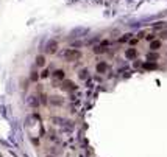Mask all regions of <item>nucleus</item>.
I'll use <instances>...</instances> for the list:
<instances>
[{"instance_id":"obj_1","label":"nucleus","mask_w":167,"mask_h":157,"mask_svg":"<svg viewBox=\"0 0 167 157\" xmlns=\"http://www.w3.org/2000/svg\"><path fill=\"white\" fill-rule=\"evenodd\" d=\"M64 58H66V61H69V62L78 61L80 58H81V51H78L75 48H69V50L64 51Z\"/></svg>"},{"instance_id":"obj_2","label":"nucleus","mask_w":167,"mask_h":157,"mask_svg":"<svg viewBox=\"0 0 167 157\" xmlns=\"http://www.w3.org/2000/svg\"><path fill=\"white\" fill-rule=\"evenodd\" d=\"M56 48H58V44H56V40H50V42L47 44V53L53 55L55 51H56Z\"/></svg>"},{"instance_id":"obj_3","label":"nucleus","mask_w":167,"mask_h":157,"mask_svg":"<svg viewBox=\"0 0 167 157\" xmlns=\"http://www.w3.org/2000/svg\"><path fill=\"white\" fill-rule=\"evenodd\" d=\"M125 56L128 58V59H133V58H136V56H137L136 48H128V50H126V53H125Z\"/></svg>"},{"instance_id":"obj_4","label":"nucleus","mask_w":167,"mask_h":157,"mask_svg":"<svg viewBox=\"0 0 167 157\" xmlns=\"http://www.w3.org/2000/svg\"><path fill=\"white\" fill-rule=\"evenodd\" d=\"M106 70H108L106 62H99V64H97V72H99V73H105Z\"/></svg>"},{"instance_id":"obj_5","label":"nucleus","mask_w":167,"mask_h":157,"mask_svg":"<svg viewBox=\"0 0 167 157\" xmlns=\"http://www.w3.org/2000/svg\"><path fill=\"white\" fill-rule=\"evenodd\" d=\"M64 89L66 90H75L77 86H75V83H72V81H66L64 83Z\"/></svg>"},{"instance_id":"obj_6","label":"nucleus","mask_w":167,"mask_h":157,"mask_svg":"<svg viewBox=\"0 0 167 157\" xmlns=\"http://www.w3.org/2000/svg\"><path fill=\"white\" fill-rule=\"evenodd\" d=\"M36 65L38 67H44L45 65V58L44 56H38L36 58Z\"/></svg>"},{"instance_id":"obj_7","label":"nucleus","mask_w":167,"mask_h":157,"mask_svg":"<svg viewBox=\"0 0 167 157\" xmlns=\"http://www.w3.org/2000/svg\"><path fill=\"white\" fill-rule=\"evenodd\" d=\"M150 48L152 50H159L161 48V42H159V40H153V42L150 44Z\"/></svg>"},{"instance_id":"obj_8","label":"nucleus","mask_w":167,"mask_h":157,"mask_svg":"<svg viewBox=\"0 0 167 157\" xmlns=\"http://www.w3.org/2000/svg\"><path fill=\"white\" fill-rule=\"evenodd\" d=\"M53 76L58 78V79H62V78H64V70H56V72L53 73Z\"/></svg>"},{"instance_id":"obj_9","label":"nucleus","mask_w":167,"mask_h":157,"mask_svg":"<svg viewBox=\"0 0 167 157\" xmlns=\"http://www.w3.org/2000/svg\"><path fill=\"white\" fill-rule=\"evenodd\" d=\"M144 67H145V68H156V64H144Z\"/></svg>"},{"instance_id":"obj_10","label":"nucleus","mask_w":167,"mask_h":157,"mask_svg":"<svg viewBox=\"0 0 167 157\" xmlns=\"http://www.w3.org/2000/svg\"><path fill=\"white\" fill-rule=\"evenodd\" d=\"M86 73H88L86 70H81V72H80V78H81V79H84L86 76H88V75H86Z\"/></svg>"},{"instance_id":"obj_11","label":"nucleus","mask_w":167,"mask_h":157,"mask_svg":"<svg viewBox=\"0 0 167 157\" xmlns=\"http://www.w3.org/2000/svg\"><path fill=\"white\" fill-rule=\"evenodd\" d=\"M94 51H95V53H103V51H105V48H103V47H97Z\"/></svg>"},{"instance_id":"obj_12","label":"nucleus","mask_w":167,"mask_h":157,"mask_svg":"<svg viewBox=\"0 0 167 157\" xmlns=\"http://www.w3.org/2000/svg\"><path fill=\"white\" fill-rule=\"evenodd\" d=\"M38 78H39V76H38V73H36V72H31V79H33V81H36Z\"/></svg>"},{"instance_id":"obj_13","label":"nucleus","mask_w":167,"mask_h":157,"mask_svg":"<svg viewBox=\"0 0 167 157\" xmlns=\"http://www.w3.org/2000/svg\"><path fill=\"white\" fill-rule=\"evenodd\" d=\"M47 76H49V70H44L41 73V78H47Z\"/></svg>"},{"instance_id":"obj_14","label":"nucleus","mask_w":167,"mask_h":157,"mask_svg":"<svg viewBox=\"0 0 167 157\" xmlns=\"http://www.w3.org/2000/svg\"><path fill=\"white\" fill-rule=\"evenodd\" d=\"M156 58H158L156 55H148V59H156Z\"/></svg>"},{"instance_id":"obj_15","label":"nucleus","mask_w":167,"mask_h":157,"mask_svg":"<svg viewBox=\"0 0 167 157\" xmlns=\"http://www.w3.org/2000/svg\"><path fill=\"white\" fill-rule=\"evenodd\" d=\"M49 157H52V156H49Z\"/></svg>"}]
</instances>
